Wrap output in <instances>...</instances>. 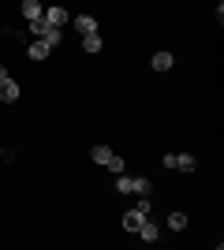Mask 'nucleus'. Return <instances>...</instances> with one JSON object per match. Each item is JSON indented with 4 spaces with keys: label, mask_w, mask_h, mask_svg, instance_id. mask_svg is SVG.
Returning a JSON list of instances; mask_svg holds the SVG:
<instances>
[{
    "label": "nucleus",
    "mask_w": 224,
    "mask_h": 250,
    "mask_svg": "<svg viewBox=\"0 0 224 250\" xmlns=\"http://www.w3.org/2000/svg\"><path fill=\"white\" fill-rule=\"evenodd\" d=\"M41 19L49 22L53 30H64V22H67V11H64V8H45V15H41Z\"/></svg>",
    "instance_id": "nucleus-1"
},
{
    "label": "nucleus",
    "mask_w": 224,
    "mask_h": 250,
    "mask_svg": "<svg viewBox=\"0 0 224 250\" xmlns=\"http://www.w3.org/2000/svg\"><path fill=\"white\" fill-rule=\"evenodd\" d=\"M142 224H146V213H142V209H131V213H123V228H127V231H139Z\"/></svg>",
    "instance_id": "nucleus-2"
},
{
    "label": "nucleus",
    "mask_w": 224,
    "mask_h": 250,
    "mask_svg": "<svg viewBox=\"0 0 224 250\" xmlns=\"http://www.w3.org/2000/svg\"><path fill=\"white\" fill-rule=\"evenodd\" d=\"M22 15H26V19H30V22H38V19H41V15H45V8H41V4H38V0H22Z\"/></svg>",
    "instance_id": "nucleus-3"
},
{
    "label": "nucleus",
    "mask_w": 224,
    "mask_h": 250,
    "mask_svg": "<svg viewBox=\"0 0 224 250\" xmlns=\"http://www.w3.org/2000/svg\"><path fill=\"white\" fill-rule=\"evenodd\" d=\"M0 101H19V83H11V79H4V83H0Z\"/></svg>",
    "instance_id": "nucleus-4"
},
{
    "label": "nucleus",
    "mask_w": 224,
    "mask_h": 250,
    "mask_svg": "<svg viewBox=\"0 0 224 250\" xmlns=\"http://www.w3.org/2000/svg\"><path fill=\"white\" fill-rule=\"evenodd\" d=\"M149 190H153V183H149L146 176H135V179H131V194H139V198H149Z\"/></svg>",
    "instance_id": "nucleus-5"
},
{
    "label": "nucleus",
    "mask_w": 224,
    "mask_h": 250,
    "mask_svg": "<svg viewBox=\"0 0 224 250\" xmlns=\"http://www.w3.org/2000/svg\"><path fill=\"white\" fill-rule=\"evenodd\" d=\"M75 30L82 34V38H90V34H97V22L90 19V15H79V19H75Z\"/></svg>",
    "instance_id": "nucleus-6"
},
{
    "label": "nucleus",
    "mask_w": 224,
    "mask_h": 250,
    "mask_svg": "<svg viewBox=\"0 0 224 250\" xmlns=\"http://www.w3.org/2000/svg\"><path fill=\"white\" fill-rule=\"evenodd\" d=\"M172 52H153V71H172Z\"/></svg>",
    "instance_id": "nucleus-7"
},
{
    "label": "nucleus",
    "mask_w": 224,
    "mask_h": 250,
    "mask_svg": "<svg viewBox=\"0 0 224 250\" xmlns=\"http://www.w3.org/2000/svg\"><path fill=\"white\" fill-rule=\"evenodd\" d=\"M176 168H180V172H194V168H198V161H194L191 153H176Z\"/></svg>",
    "instance_id": "nucleus-8"
},
{
    "label": "nucleus",
    "mask_w": 224,
    "mask_h": 250,
    "mask_svg": "<svg viewBox=\"0 0 224 250\" xmlns=\"http://www.w3.org/2000/svg\"><path fill=\"white\" fill-rule=\"evenodd\" d=\"M26 52H30V60H45L53 49H49V45H41V42H30V49H26Z\"/></svg>",
    "instance_id": "nucleus-9"
},
{
    "label": "nucleus",
    "mask_w": 224,
    "mask_h": 250,
    "mask_svg": "<svg viewBox=\"0 0 224 250\" xmlns=\"http://www.w3.org/2000/svg\"><path fill=\"white\" fill-rule=\"evenodd\" d=\"M90 157H94L97 165H108V161H112V157H116V153H112V149H108V146H94V153H90Z\"/></svg>",
    "instance_id": "nucleus-10"
},
{
    "label": "nucleus",
    "mask_w": 224,
    "mask_h": 250,
    "mask_svg": "<svg viewBox=\"0 0 224 250\" xmlns=\"http://www.w3.org/2000/svg\"><path fill=\"white\" fill-rule=\"evenodd\" d=\"M168 228L172 231H183V228H187V213H168Z\"/></svg>",
    "instance_id": "nucleus-11"
},
{
    "label": "nucleus",
    "mask_w": 224,
    "mask_h": 250,
    "mask_svg": "<svg viewBox=\"0 0 224 250\" xmlns=\"http://www.w3.org/2000/svg\"><path fill=\"white\" fill-rule=\"evenodd\" d=\"M139 235H142L146 243H157V224H149V220H146V224L139 228Z\"/></svg>",
    "instance_id": "nucleus-12"
},
{
    "label": "nucleus",
    "mask_w": 224,
    "mask_h": 250,
    "mask_svg": "<svg viewBox=\"0 0 224 250\" xmlns=\"http://www.w3.org/2000/svg\"><path fill=\"white\" fill-rule=\"evenodd\" d=\"M82 49H86V52H101V38H97V34L82 38Z\"/></svg>",
    "instance_id": "nucleus-13"
},
{
    "label": "nucleus",
    "mask_w": 224,
    "mask_h": 250,
    "mask_svg": "<svg viewBox=\"0 0 224 250\" xmlns=\"http://www.w3.org/2000/svg\"><path fill=\"white\" fill-rule=\"evenodd\" d=\"M131 179H135V176H127V172L116 179V190H120V194H131Z\"/></svg>",
    "instance_id": "nucleus-14"
},
{
    "label": "nucleus",
    "mask_w": 224,
    "mask_h": 250,
    "mask_svg": "<svg viewBox=\"0 0 224 250\" xmlns=\"http://www.w3.org/2000/svg\"><path fill=\"white\" fill-rule=\"evenodd\" d=\"M105 168H108V172H116V176H123V157H112Z\"/></svg>",
    "instance_id": "nucleus-15"
},
{
    "label": "nucleus",
    "mask_w": 224,
    "mask_h": 250,
    "mask_svg": "<svg viewBox=\"0 0 224 250\" xmlns=\"http://www.w3.org/2000/svg\"><path fill=\"white\" fill-rule=\"evenodd\" d=\"M4 79H8V67H4V63H0V83H4Z\"/></svg>",
    "instance_id": "nucleus-16"
},
{
    "label": "nucleus",
    "mask_w": 224,
    "mask_h": 250,
    "mask_svg": "<svg viewBox=\"0 0 224 250\" xmlns=\"http://www.w3.org/2000/svg\"><path fill=\"white\" fill-rule=\"evenodd\" d=\"M0 157H4V149H0Z\"/></svg>",
    "instance_id": "nucleus-17"
}]
</instances>
